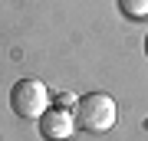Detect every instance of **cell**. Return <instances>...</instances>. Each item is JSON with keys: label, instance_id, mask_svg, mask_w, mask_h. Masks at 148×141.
Listing matches in <instances>:
<instances>
[{"label": "cell", "instance_id": "8992f818", "mask_svg": "<svg viewBox=\"0 0 148 141\" xmlns=\"http://www.w3.org/2000/svg\"><path fill=\"white\" fill-rule=\"evenodd\" d=\"M145 56H148V33H145Z\"/></svg>", "mask_w": 148, "mask_h": 141}, {"label": "cell", "instance_id": "3957f363", "mask_svg": "<svg viewBox=\"0 0 148 141\" xmlns=\"http://www.w3.org/2000/svg\"><path fill=\"white\" fill-rule=\"evenodd\" d=\"M73 131H76V118H73L69 108L49 105V108L43 112V118H40V135L46 138V141H66V138H73Z\"/></svg>", "mask_w": 148, "mask_h": 141}, {"label": "cell", "instance_id": "7a4b0ae2", "mask_svg": "<svg viewBox=\"0 0 148 141\" xmlns=\"http://www.w3.org/2000/svg\"><path fill=\"white\" fill-rule=\"evenodd\" d=\"M10 108L23 121H40L43 112L49 108V92L40 79H16L10 89Z\"/></svg>", "mask_w": 148, "mask_h": 141}, {"label": "cell", "instance_id": "277c9868", "mask_svg": "<svg viewBox=\"0 0 148 141\" xmlns=\"http://www.w3.org/2000/svg\"><path fill=\"white\" fill-rule=\"evenodd\" d=\"M125 20H148V0H115Z\"/></svg>", "mask_w": 148, "mask_h": 141}, {"label": "cell", "instance_id": "5b68a950", "mask_svg": "<svg viewBox=\"0 0 148 141\" xmlns=\"http://www.w3.org/2000/svg\"><path fill=\"white\" fill-rule=\"evenodd\" d=\"M56 105H59V108H69V105H76V95H69V92L56 95Z\"/></svg>", "mask_w": 148, "mask_h": 141}, {"label": "cell", "instance_id": "6da1fadb", "mask_svg": "<svg viewBox=\"0 0 148 141\" xmlns=\"http://www.w3.org/2000/svg\"><path fill=\"white\" fill-rule=\"evenodd\" d=\"M76 128L79 131H89V135H106L112 131L119 118V108H115V99L106 92H89V95H79L76 99Z\"/></svg>", "mask_w": 148, "mask_h": 141}]
</instances>
